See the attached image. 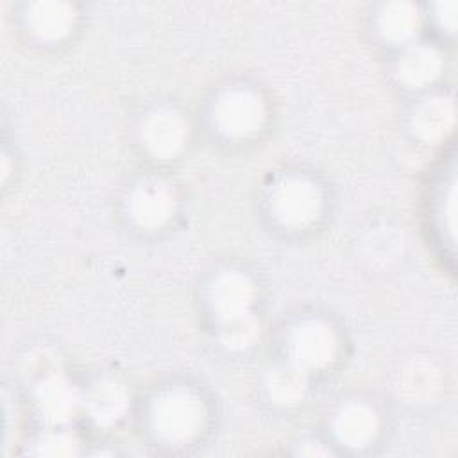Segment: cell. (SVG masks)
<instances>
[{"label":"cell","mask_w":458,"mask_h":458,"mask_svg":"<svg viewBox=\"0 0 458 458\" xmlns=\"http://www.w3.org/2000/svg\"><path fill=\"white\" fill-rule=\"evenodd\" d=\"M204 422L202 403L190 392L174 390L161 395L152 410V424L159 437L181 444L193 438Z\"/></svg>","instance_id":"6da1fadb"},{"label":"cell","mask_w":458,"mask_h":458,"mask_svg":"<svg viewBox=\"0 0 458 458\" xmlns=\"http://www.w3.org/2000/svg\"><path fill=\"white\" fill-rule=\"evenodd\" d=\"M265 116L263 102L249 89L224 93L215 107V122L227 136H247L261 127Z\"/></svg>","instance_id":"7a4b0ae2"},{"label":"cell","mask_w":458,"mask_h":458,"mask_svg":"<svg viewBox=\"0 0 458 458\" xmlns=\"http://www.w3.org/2000/svg\"><path fill=\"white\" fill-rule=\"evenodd\" d=\"M272 208L281 222L288 225H306L313 222L320 211V191L311 181L292 177L276 188Z\"/></svg>","instance_id":"3957f363"},{"label":"cell","mask_w":458,"mask_h":458,"mask_svg":"<svg viewBox=\"0 0 458 458\" xmlns=\"http://www.w3.org/2000/svg\"><path fill=\"white\" fill-rule=\"evenodd\" d=\"M290 354L292 361L304 370L322 369L336 354V336L333 329L320 320L304 322L290 338Z\"/></svg>","instance_id":"277c9868"},{"label":"cell","mask_w":458,"mask_h":458,"mask_svg":"<svg viewBox=\"0 0 458 458\" xmlns=\"http://www.w3.org/2000/svg\"><path fill=\"white\" fill-rule=\"evenodd\" d=\"M36 403L47 422L59 424L73 417L79 406V395L75 388L55 372L38 383Z\"/></svg>","instance_id":"5b68a950"},{"label":"cell","mask_w":458,"mask_h":458,"mask_svg":"<svg viewBox=\"0 0 458 458\" xmlns=\"http://www.w3.org/2000/svg\"><path fill=\"white\" fill-rule=\"evenodd\" d=\"M186 140V125L174 111H156L143 127V141L157 157L174 156Z\"/></svg>","instance_id":"8992f818"},{"label":"cell","mask_w":458,"mask_h":458,"mask_svg":"<svg viewBox=\"0 0 458 458\" xmlns=\"http://www.w3.org/2000/svg\"><path fill=\"white\" fill-rule=\"evenodd\" d=\"M254 297L252 283L238 272L220 276L211 288V302L222 320L249 313Z\"/></svg>","instance_id":"52a82bcc"},{"label":"cell","mask_w":458,"mask_h":458,"mask_svg":"<svg viewBox=\"0 0 458 458\" xmlns=\"http://www.w3.org/2000/svg\"><path fill=\"white\" fill-rule=\"evenodd\" d=\"M377 429V417L374 410L363 403L345 404L335 420V433L340 442L349 447H361L369 444Z\"/></svg>","instance_id":"ba28073f"},{"label":"cell","mask_w":458,"mask_h":458,"mask_svg":"<svg viewBox=\"0 0 458 458\" xmlns=\"http://www.w3.org/2000/svg\"><path fill=\"white\" fill-rule=\"evenodd\" d=\"M27 21L30 30L41 39H61L66 36L75 20V11L66 2H36L27 13Z\"/></svg>","instance_id":"9c48e42d"},{"label":"cell","mask_w":458,"mask_h":458,"mask_svg":"<svg viewBox=\"0 0 458 458\" xmlns=\"http://www.w3.org/2000/svg\"><path fill=\"white\" fill-rule=\"evenodd\" d=\"M174 213V197L161 184L141 186L131 200V215L143 227H157Z\"/></svg>","instance_id":"30bf717a"},{"label":"cell","mask_w":458,"mask_h":458,"mask_svg":"<svg viewBox=\"0 0 458 458\" xmlns=\"http://www.w3.org/2000/svg\"><path fill=\"white\" fill-rule=\"evenodd\" d=\"M442 59L438 52L431 47L415 45L410 47L403 57L399 59L397 72L404 84L420 88L431 81H435L440 73Z\"/></svg>","instance_id":"8fae6325"},{"label":"cell","mask_w":458,"mask_h":458,"mask_svg":"<svg viewBox=\"0 0 458 458\" xmlns=\"http://www.w3.org/2000/svg\"><path fill=\"white\" fill-rule=\"evenodd\" d=\"M453 118V104L447 98L433 97L415 111L413 131L424 141H438L451 131Z\"/></svg>","instance_id":"7c38bea8"},{"label":"cell","mask_w":458,"mask_h":458,"mask_svg":"<svg viewBox=\"0 0 458 458\" xmlns=\"http://www.w3.org/2000/svg\"><path fill=\"white\" fill-rule=\"evenodd\" d=\"M377 25L386 39L403 43L419 32L420 14L410 2H390L379 11Z\"/></svg>","instance_id":"4fadbf2b"},{"label":"cell","mask_w":458,"mask_h":458,"mask_svg":"<svg viewBox=\"0 0 458 458\" xmlns=\"http://www.w3.org/2000/svg\"><path fill=\"white\" fill-rule=\"evenodd\" d=\"M125 406V390L113 381H102L95 385L86 397V410L98 424L114 422L123 413Z\"/></svg>","instance_id":"5bb4252c"},{"label":"cell","mask_w":458,"mask_h":458,"mask_svg":"<svg viewBox=\"0 0 458 458\" xmlns=\"http://www.w3.org/2000/svg\"><path fill=\"white\" fill-rule=\"evenodd\" d=\"M306 370L293 361L276 367L267 379L270 397L281 404H293L301 401L306 392Z\"/></svg>","instance_id":"9a60e30c"},{"label":"cell","mask_w":458,"mask_h":458,"mask_svg":"<svg viewBox=\"0 0 458 458\" xmlns=\"http://www.w3.org/2000/svg\"><path fill=\"white\" fill-rule=\"evenodd\" d=\"M438 388L437 369L424 360H413L403 372L401 392L411 403H424Z\"/></svg>","instance_id":"2e32d148"},{"label":"cell","mask_w":458,"mask_h":458,"mask_svg":"<svg viewBox=\"0 0 458 458\" xmlns=\"http://www.w3.org/2000/svg\"><path fill=\"white\" fill-rule=\"evenodd\" d=\"M259 333L258 322L249 315H236L224 320L222 326V342L231 349H243L250 345Z\"/></svg>","instance_id":"e0dca14e"},{"label":"cell","mask_w":458,"mask_h":458,"mask_svg":"<svg viewBox=\"0 0 458 458\" xmlns=\"http://www.w3.org/2000/svg\"><path fill=\"white\" fill-rule=\"evenodd\" d=\"M38 447H39L41 454L63 456V454L73 453L75 440L68 433H48L38 442Z\"/></svg>","instance_id":"ac0fdd59"},{"label":"cell","mask_w":458,"mask_h":458,"mask_svg":"<svg viewBox=\"0 0 458 458\" xmlns=\"http://www.w3.org/2000/svg\"><path fill=\"white\" fill-rule=\"evenodd\" d=\"M437 16L440 18V23L447 30H454V25H456V4L454 2L438 4L437 5Z\"/></svg>","instance_id":"d6986e66"}]
</instances>
